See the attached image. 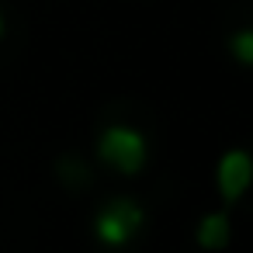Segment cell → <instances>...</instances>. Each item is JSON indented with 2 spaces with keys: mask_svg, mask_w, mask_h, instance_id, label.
<instances>
[{
  "mask_svg": "<svg viewBox=\"0 0 253 253\" xmlns=\"http://www.w3.org/2000/svg\"><path fill=\"white\" fill-rule=\"evenodd\" d=\"M97 156L111 170H118L125 177H135L146 167L149 146H146V135L139 128H132V125H108L101 132V139H97Z\"/></svg>",
  "mask_w": 253,
  "mask_h": 253,
  "instance_id": "obj_1",
  "label": "cell"
},
{
  "mask_svg": "<svg viewBox=\"0 0 253 253\" xmlns=\"http://www.w3.org/2000/svg\"><path fill=\"white\" fill-rule=\"evenodd\" d=\"M142 222L146 215L132 198H111L94 218V236L104 246H125L132 236L142 232Z\"/></svg>",
  "mask_w": 253,
  "mask_h": 253,
  "instance_id": "obj_2",
  "label": "cell"
},
{
  "mask_svg": "<svg viewBox=\"0 0 253 253\" xmlns=\"http://www.w3.org/2000/svg\"><path fill=\"white\" fill-rule=\"evenodd\" d=\"M215 184H218V194L225 201H239L246 194V187L253 184V156L246 149L222 153V160L215 167Z\"/></svg>",
  "mask_w": 253,
  "mask_h": 253,
  "instance_id": "obj_3",
  "label": "cell"
},
{
  "mask_svg": "<svg viewBox=\"0 0 253 253\" xmlns=\"http://www.w3.org/2000/svg\"><path fill=\"white\" fill-rule=\"evenodd\" d=\"M194 239L201 250H225L229 239H232V222L225 211H208L198 218V229H194Z\"/></svg>",
  "mask_w": 253,
  "mask_h": 253,
  "instance_id": "obj_4",
  "label": "cell"
},
{
  "mask_svg": "<svg viewBox=\"0 0 253 253\" xmlns=\"http://www.w3.org/2000/svg\"><path fill=\"white\" fill-rule=\"evenodd\" d=\"M229 52H232L236 63L253 66V28H239V32L229 39Z\"/></svg>",
  "mask_w": 253,
  "mask_h": 253,
  "instance_id": "obj_5",
  "label": "cell"
},
{
  "mask_svg": "<svg viewBox=\"0 0 253 253\" xmlns=\"http://www.w3.org/2000/svg\"><path fill=\"white\" fill-rule=\"evenodd\" d=\"M0 39H4V11H0Z\"/></svg>",
  "mask_w": 253,
  "mask_h": 253,
  "instance_id": "obj_6",
  "label": "cell"
}]
</instances>
